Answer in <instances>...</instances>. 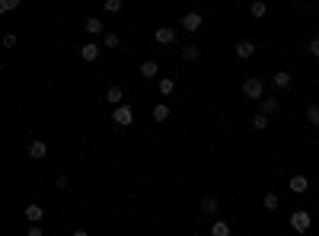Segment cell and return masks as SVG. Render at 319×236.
<instances>
[{"mask_svg":"<svg viewBox=\"0 0 319 236\" xmlns=\"http://www.w3.org/2000/svg\"><path fill=\"white\" fill-rule=\"evenodd\" d=\"M211 236H230V223H227V220H214Z\"/></svg>","mask_w":319,"mask_h":236,"instance_id":"obj_18","label":"cell"},{"mask_svg":"<svg viewBox=\"0 0 319 236\" xmlns=\"http://www.w3.org/2000/svg\"><path fill=\"white\" fill-rule=\"evenodd\" d=\"M74 236H90V233H86V230H74Z\"/></svg>","mask_w":319,"mask_h":236,"instance_id":"obj_31","label":"cell"},{"mask_svg":"<svg viewBox=\"0 0 319 236\" xmlns=\"http://www.w3.org/2000/svg\"><path fill=\"white\" fill-rule=\"evenodd\" d=\"M182 58H185V61H201V51H198V45H185V48H182Z\"/></svg>","mask_w":319,"mask_h":236,"instance_id":"obj_19","label":"cell"},{"mask_svg":"<svg viewBox=\"0 0 319 236\" xmlns=\"http://www.w3.org/2000/svg\"><path fill=\"white\" fill-rule=\"evenodd\" d=\"M29 157H32V160H45V157H48V144H45V141H29Z\"/></svg>","mask_w":319,"mask_h":236,"instance_id":"obj_6","label":"cell"},{"mask_svg":"<svg viewBox=\"0 0 319 236\" xmlns=\"http://www.w3.org/2000/svg\"><path fill=\"white\" fill-rule=\"evenodd\" d=\"M16 45V35H3V48H13Z\"/></svg>","mask_w":319,"mask_h":236,"instance_id":"obj_30","label":"cell"},{"mask_svg":"<svg viewBox=\"0 0 319 236\" xmlns=\"http://www.w3.org/2000/svg\"><path fill=\"white\" fill-rule=\"evenodd\" d=\"M26 236H45V230L38 227V223H32V227H29V233H26Z\"/></svg>","mask_w":319,"mask_h":236,"instance_id":"obj_28","label":"cell"},{"mask_svg":"<svg viewBox=\"0 0 319 236\" xmlns=\"http://www.w3.org/2000/svg\"><path fill=\"white\" fill-rule=\"evenodd\" d=\"M233 51H236V58H243V61H246V58H252V54H255V42H239Z\"/></svg>","mask_w":319,"mask_h":236,"instance_id":"obj_10","label":"cell"},{"mask_svg":"<svg viewBox=\"0 0 319 236\" xmlns=\"http://www.w3.org/2000/svg\"><path fill=\"white\" fill-rule=\"evenodd\" d=\"M265 10H268V7L262 3V0H252V3H249V13L255 16V19H262V16H265Z\"/></svg>","mask_w":319,"mask_h":236,"instance_id":"obj_21","label":"cell"},{"mask_svg":"<svg viewBox=\"0 0 319 236\" xmlns=\"http://www.w3.org/2000/svg\"><path fill=\"white\" fill-rule=\"evenodd\" d=\"M83 29L90 32V35H106V26L99 23L96 16H90V19H86V23H83Z\"/></svg>","mask_w":319,"mask_h":236,"instance_id":"obj_11","label":"cell"},{"mask_svg":"<svg viewBox=\"0 0 319 236\" xmlns=\"http://www.w3.org/2000/svg\"><path fill=\"white\" fill-rule=\"evenodd\" d=\"M262 93H265L262 77H249V80L243 83V96H246V99H262Z\"/></svg>","mask_w":319,"mask_h":236,"instance_id":"obj_2","label":"cell"},{"mask_svg":"<svg viewBox=\"0 0 319 236\" xmlns=\"http://www.w3.org/2000/svg\"><path fill=\"white\" fill-rule=\"evenodd\" d=\"M106 10L109 13H122V0H106Z\"/></svg>","mask_w":319,"mask_h":236,"instance_id":"obj_26","label":"cell"},{"mask_svg":"<svg viewBox=\"0 0 319 236\" xmlns=\"http://www.w3.org/2000/svg\"><path fill=\"white\" fill-rule=\"evenodd\" d=\"M310 223H313V217L306 211H294L290 214V227L297 230V233H306V230H310Z\"/></svg>","mask_w":319,"mask_h":236,"instance_id":"obj_3","label":"cell"},{"mask_svg":"<svg viewBox=\"0 0 319 236\" xmlns=\"http://www.w3.org/2000/svg\"><path fill=\"white\" fill-rule=\"evenodd\" d=\"M274 86H278V90H287V86H290V74H287V70H278V74H274Z\"/></svg>","mask_w":319,"mask_h":236,"instance_id":"obj_16","label":"cell"},{"mask_svg":"<svg viewBox=\"0 0 319 236\" xmlns=\"http://www.w3.org/2000/svg\"><path fill=\"white\" fill-rule=\"evenodd\" d=\"M112 122L122 125V128H131V125H134V109H131L128 102H125V106H115L112 109Z\"/></svg>","mask_w":319,"mask_h":236,"instance_id":"obj_1","label":"cell"},{"mask_svg":"<svg viewBox=\"0 0 319 236\" xmlns=\"http://www.w3.org/2000/svg\"><path fill=\"white\" fill-rule=\"evenodd\" d=\"M195 236H201V233H195Z\"/></svg>","mask_w":319,"mask_h":236,"instance_id":"obj_32","label":"cell"},{"mask_svg":"<svg viewBox=\"0 0 319 236\" xmlns=\"http://www.w3.org/2000/svg\"><path fill=\"white\" fill-rule=\"evenodd\" d=\"M278 205H281V198H278L274 191H268L265 198H262V207H265V211H278Z\"/></svg>","mask_w":319,"mask_h":236,"instance_id":"obj_15","label":"cell"},{"mask_svg":"<svg viewBox=\"0 0 319 236\" xmlns=\"http://www.w3.org/2000/svg\"><path fill=\"white\" fill-rule=\"evenodd\" d=\"M99 54H102V51H99V45H96V42H86V45L80 48V58H83V61H96Z\"/></svg>","mask_w":319,"mask_h":236,"instance_id":"obj_9","label":"cell"},{"mask_svg":"<svg viewBox=\"0 0 319 236\" xmlns=\"http://www.w3.org/2000/svg\"><path fill=\"white\" fill-rule=\"evenodd\" d=\"M306 122H310V125H319V106H310V109H306Z\"/></svg>","mask_w":319,"mask_h":236,"instance_id":"obj_25","label":"cell"},{"mask_svg":"<svg viewBox=\"0 0 319 236\" xmlns=\"http://www.w3.org/2000/svg\"><path fill=\"white\" fill-rule=\"evenodd\" d=\"M310 54L319 61V38H313V42H310Z\"/></svg>","mask_w":319,"mask_h":236,"instance_id":"obj_29","label":"cell"},{"mask_svg":"<svg viewBox=\"0 0 319 236\" xmlns=\"http://www.w3.org/2000/svg\"><path fill=\"white\" fill-rule=\"evenodd\" d=\"M287 185H290V191H294V195H303V191L310 189V179H306V175H294Z\"/></svg>","mask_w":319,"mask_h":236,"instance_id":"obj_7","label":"cell"},{"mask_svg":"<svg viewBox=\"0 0 319 236\" xmlns=\"http://www.w3.org/2000/svg\"><path fill=\"white\" fill-rule=\"evenodd\" d=\"M173 90H175V80L163 77V80H160V93H163V96H173Z\"/></svg>","mask_w":319,"mask_h":236,"instance_id":"obj_22","label":"cell"},{"mask_svg":"<svg viewBox=\"0 0 319 236\" xmlns=\"http://www.w3.org/2000/svg\"><path fill=\"white\" fill-rule=\"evenodd\" d=\"M166 118H169V106H166V102H160V106H153V122H160V125H163Z\"/></svg>","mask_w":319,"mask_h":236,"instance_id":"obj_14","label":"cell"},{"mask_svg":"<svg viewBox=\"0 0 319 236\" xmlns=\"http://www.w3.org/2000/svg\"><path fill=\"white\" fill-rule=\"evenodd\" d=\"M201 26H205V16H201V13H185L182 16V29L185 32H198Z\"/></svg>","mask_w":319,"mask_h":236,"instance_id":"obj_4","label":"cell"},{"mask_svg":"<svg viewBox=\"0 0 319 236\" xmlns=\"http://www.w3.org/2000/svg\"><path fill=\"white\" fill-rule=\"evenodd\" d=\"M106 99H109V102H115V106H125V102H122V86H109Z\"/></svg>","mask_w":319,"mask_h":236,"instance_id":"obj_20","label":"cell"},{"mask_svg":"<svg viewBox=\"0 0 319 236\" xmlns=\"http://www.w3.org/2000/svg\"><path fill=\"white\" fill-rule=\"evenodd\" d=\"M252 128H255V131H265V128H268V115H262V112H258L255 118H252Z\"/></svg>","mask_w":319,"mask_h":236,"instance_id":"obj_23","label":"cell"},{"mask_svg":"<svg viewBox=\"0 0 319 236\" xmlns=\"http://www.w3.org/2000/svg\"><path fill=\"white\" fill-rule=\"evenodd\" d=\"M217 207H221V201L214 198V195H207V198H201V211H205V214H217Z\"/></svg>","mask_w":319,"mask_h":236,"instance_id":"obj_13","label":"cell"},{"mask_svg":"<svg viewBox=\"0 0 319 236\" xmlns=\"http://www.w3.org/2000/svg\"><path fill=\"white\" fill-rule=\"evenodd\" d=\"M157 74H160L157 61H144V64H141V77H157Z\"/></svg>","mask_w":319,"mask_h":236,"instance_id":"obj_17","label":"cell"},{"mask_svg":"<svg viewBox=\"0 0 319 236\" xmlns=\"http://www.w3.org/2000/svg\"><path fill=\"white\" fill-rule=\"evenodd\" d=\"M42 217H45V207L42 205H26V220L29 223H38Z\"/></svg>","mask_w":319,"mask_h":236,"instance_id":"obj_8","label":"cell"},{"mask_svg":"<svg viewBox=\"0 0 319 236\" xmlns=\"http://www.w3.org/2000/svg\"><path fill=\"white\" fill-rule=\"evenodd\" d=\"M16 7H19V0H3V3H0L3 13H10V10H16Z\"/></svg>","mask_w":319,"mask_h":236,"instance_id":"obj_27","label":"cell"},{"mask_svg":"<svg viewBox=\"0 0 319 236\" xmlns=\"http://www.w3.org/2000/svg\"><path fill=\"white\" fill-rule=\"evenodd\" d=\"M118 42H122V38L115 35V32H106V35H102V45L106 48H118Z\"/></svg>","mask_w":319,"mask_h":236,"instance_id":"obj_24","label":"cell"},{"mask_svg":"<svg viewBox=\"0 0 319 236\" xmlns=\"http://www.w3.org/2000/svg\"><path fill=\"white\" fill-rule=\"evenodd\" d=\"M278 109H281L278 99H262V102H258V112H262V115H278Z\"/></svg>","mask_w":319,"mask_h":236,"instance_id":"obj_12","label":"cell"},{"mask_svg":"<svg viewBox=\"0 0 319 236\" xmlns=\"http://www.w3.org/2000/svg\"><path fill=\"white\" fill-rule=\"evenodd\" d=\"M157 42H160V45H175V29H173V26H160V29H157Z\"/></svg>","mask_w":319,"mask_h":236,"instance_id":"obj_5","label":"cell"}]
</instances>
